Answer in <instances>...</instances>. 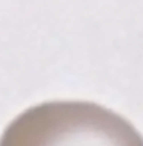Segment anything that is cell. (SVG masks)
<instances>
[{
    "instance_id": "6da1fadb",
    "label": "cell",
    "mask_w": 143,
    "mask_h": 146,
    "mask_svg": "<svg viewBox=\"0 0 143 146\" xmlns=\"http://www.w3.org/2000/svg\"><path fill=\"white\" fill-rule=\"evenodd\" d=\"M0 146H143V137L102 105L53 100L18 114L3 131Z\"/></svg>"
}]
</instances>
